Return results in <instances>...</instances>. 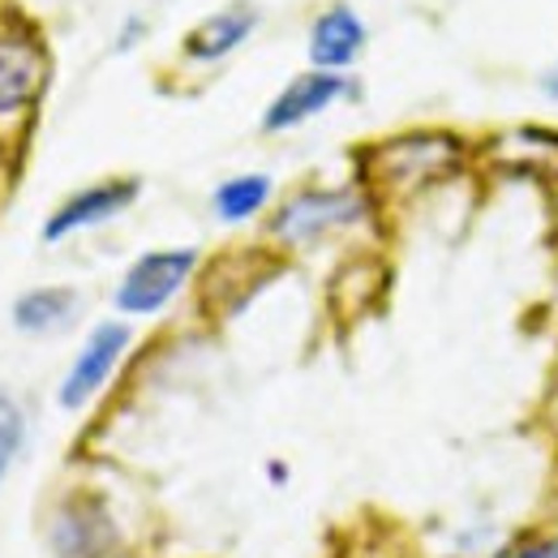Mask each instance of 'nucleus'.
Listing matches in <instances>:
<instances>
[{"label":"nucleus","instance_id":"4","mask_svg":"<svg viewBox=\"0 0 558 558\" xmlns=\"http://www.w3.org/2000/svg\"><path fill=\"white\" fill-rule=\"evenodd\" d=\"M48 86V52L35 39L0 35V117L31 108Z\"/></svg>","mask_w":558,"mask_h":558},{"label":"nucleus","instance_id":"2","mask_svg":"<svg viewBox=\"0 0 558 558\" xmlns=\"http://www.w3.org/2000/svg\"><path fill=\"white\" fill-rule=\"evenodd\" d=\"M52 546L61 558H117L121 533H117L104 502L73 498L70 507H61L57 520H52Z\"/></svg>","mask_w":558,"mask_h":558},{"label":"nucleus","instance_id":"5","mask_svg":"<svg viewBox=\"0 0 558 558\" xmlns=\"http://www.w3.org/2000/svg\"><path fill=\"white\" fill-rule=\"evenodd\" d=\"M349 90V82L340 77V73H301V77H292L283 90H279V99L267 108V121H263V130L267 134H279V130H292V125H301V121H310V117H318L323 108H331L340 95Z\"/></svg>","mask_w":558,"mask_h":558},{"label":"nucleus","instance_id":"14","mask_svg":"<svg viewBox=\"0 0 558 558\" xmlns=\"http://www.w3.org/2000/svg\"><path fill=\"white\" fill-rule=\"evenodd\" d=\"M546 95H555V99H558V65L546 73Z\"/></svg>","mask_w":558,"mask_h":558},{"label":"nucleus","instance_id":"7","mask_svg":"<svg viewBox=\"0 0 558 558\" xmlns=\"http://www.w3.org/2000/svg\"><path fill=\"white\" fill-rule=\"evenodd\" d=\"M361 215V198L356 194H301V198H292L288 207L279 210L276 219V232L283 241H310V236H318V232H327V228H336V223H349Z\"/></svg>","mask_w":558,"mask_h":558},{"label":"nucleus","instance_id":"9","mask_svg":"<svg viewBox=\"0 0 558 558\" xmlns=\"http://www.w3.org/2000/svg\"><path fill=\"white\" fill-rule=\"evenodd\" d=\"M254 26H258V13L250 4H232L223 13H210L203 26H194L185 35V57H194V61H219L232 48H241Z\"/></svg>","mask_w":558,"mask_h":558},{"label":"nucleus","instance_id":"11","mask_svg":"<svg viewBox=\"0 0 558 558\" xmlns=\"http://www.w3.org/2000/svg\"><path fill=\"white\" fill-rule=\"evenodd\" d=\"M267 194H271V181L267 177H232V181H223L215 190V215L228 219V223L250 219L254 210L267 203Z\"/></svg>","mask_w":558,"mask_h":558},{"label":"nucleus","instance_id":"6","mask_svg":"<svg viewBox=\"0 0 558 558\" xmlns=\"http://www.w3.org/2000/svg\"><path fill=\"white\" fill-rule=\"evenodd\" d=\"M134 198H138V181H104V185H90V190L73 194L70 203L44 223V241H61V236H70L77 228L104 223L117 210L130 207Z\"/></svg>","mask_w":558,"mask_h":558},{"label":"nucleus","instance_id":"12","mask_svg":"<svg viewBox=\"0 0 558 558\" xmlns=\"http://www.w3.org/2000/svg\"><path fill=\"white\" fill-rule=\"evenodd\" d=\"M17 447H22V409L9 396H0V477L17 456Z\"/></svg>","mask_w":558,"mask_h":558},{"label":"nucleus","instance_id":"8","mask_svg":"<svg viewBox=\"0 0 558 558\" xmlns=\"http://www.w3.org/2000/svg\"><path fill=\"white\" fill-rule=\"evenodd\" d=\"M361 44H365L361 17H356L352 9H344V4H336V9H327V13L314 22V31H310V61H314L318 70L336 73L356 61Z\"/></svg>","mask_w":558,"mask_h":558},{"label":"nucleus","instance_id":"3","mask_svg":"<svg viewBox=\"0 0 558 558\" xmlns=\"http://www.w3.org/2000/svg\"><path fill=\"white\" fill-rule=\"evenodd\" d=\"M125 349H130V327H121V323H104V327H95L90 340H86L82 352H77L73 369L65 374L61 404H65V409H82V404L108 383V374L117 369V361H121V352Z\"/></svg>","mask_w":558,"mask_h":558},{"label":"nucleus","instance_id":"13","mask_svg":"<svg viewBox=\"0 0 558 558\" xmlns=\"http://www.w3.org/2000/svg\"><path fill=\"white\" fill-rule=\"evenodd\" d=\"M511 558H558V537H537V542H524Z\"/></svg>","mask_w":558,"mask_h":558},{"label":"nucleus","instance_id":"1","mask_svg":"<svg viewBox=\"0 0 558 558\" xmlns=\"http://www.w3.org/2000/svg\"><path fill=\"white\" fill-rule=\"evenodd\" d=\"M194 263H198L194 250H155V254H142L138 263L125 271L121 288H117V305L125 314H155V310H163L177 296V288L190 279Z\"/></svg>","mask_w":558,"mask_h":558},{"label":"nucleus","instance_id":"10","mask_svg":"<svg viewBox=\"0 0 558 558\" xmlns=\"http://www.w3.org/2000/svg\"><path fill=\"white\" fill-rule=\"evenodd\" d=\"M73 310H77V292L73 288H35L13 305V323L26 336H44V331L65 327L73 318Z\"/></svg>","mask_w":558,"mask_h":558}]
</instances>
